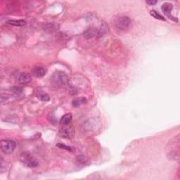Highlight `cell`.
Returning <instances> with one entry per match:
<instances>
[{
    "label": "cell",
    "instance_id": "obj_1",
    "mask_svg": "<svg viewBox=\"0 0 180 180\" xmlns=\"http://www.w3.org/2000/svg\"><path fill=\"white\" fill-rule=\"evenodd\" d=\"M51 80L54 85L60 86V87H65L68 85V77L64 72L56 71L52 75Z\"/></svg>",
    "mask_w": 180,
    "mask_h": 180
},
{
    "label": "cell",
    "instance_id": "obj_2",
    "mask_svg": "<svg viewBox=\"0 0 180 180\" xmlns=\"http://www.w3.org/2000/svg\"><path fill=\"white\" fill-rule=\"evenodd\" d=\"M20 161L23 163H24L27 167L34 168L38 165V161L36 160L35 157L28 153H23L20 155Z\"/></svg>",
    "mask_w": 180,
    "mask_h": 180
},
{
    "label": "cell",
    "instance_id": "obj_3",
    "mask_svg": "<svg viewBox=\"0 0 180 180\" xmlns=\"http://www.w3.org/2000/svg\"><path fill=\"white\" fill-rule=\"evenodd\" d=\"M116 27L118 30L122 31H125L128 30L131 25V20L128 16H120L116 20Z\"/></svg>",
    "mask_w": 180,
    "mask_h": 180
},
{
    "label": "cell",
    "instance_id": "obj_4",
    "mask_svg": "<svg viewBox=\"0 0 180 180\" xmlns=\"http://www.w3.org/2000/svg\"><path fill=\"white\" fill-rule=\"evenodd\" d=\"M16 143L13 140H2L1 142V149L6 154H11L14 151Z\"/></svg>",
    "mask_w": 180,
    "mask_h": 180
},
{
    "label": "cell",
    "instance_id": "obj_5",
    "mask_svg": "<svg viewBox=\"0 0 180 180\" xmlns=\"http://www.w3.org/2000/svg\"><path fill=\"white\" fill-rule=\"evenodd\" d=\"M74 134V127L72 126H70L68 125H65V127H63L62 129H61L60 132H59V135H60V136L65 139H68L73 137Z\"/></svg>",
    "mask_w": 180,
    "mask_h": 180
},
{
    "label": "cell",
    "instance_id": "obj_6",
    "mask_svg": "<svg viewBox=\"0 0 180 180\" xmlns=\"http://www.w3.org/2000/svg\"><path fill=\"white\" fill-rule=\"evenodd\" d=\"M32 77L27 72H21L18 77V81L21 85H28L31 82Z\"/></svg>",
    "mask_w": 180,
    "mask_h": 180
},
{
    "label": "cell",
    "instance_id": "obj_7",
    "mask_svg": "<svg viewBox=\"0 0 180 180\" xmlns=\"http://www.w3.org/2000/svg\"><path fill=\"white\" fill-rule=\"evenodd\" d=\"M172 9H173L172 4L170 3H164L163 5H162V11H163V12L165 13L166 16H168V17L170 18L172 20H175L176 19H173L172 16H171V12H172Z\"/></svg>",
    "mask_w": 180,
    "mask_h": 180
},
{
    "label": "cell",
    "instance_id": "obj_8",
    "mask_svg": "<svg viewBox=\"0 0 180 180\" xmlns=\"http://www.w3.org/2000/svg\"><path fill=\"white\" fill-rule=\"evenodd\" d=\"M59 28V26L56 23H45L43 26V29L45 31L49 32V33H54V32L56 31Z\"/></svg>",
    "mask_w": 180,
    "mask_h": 180
},
{
    "label": "cell",
    "instance_id": "obj_9",
    "mask_svg": "<svg viewBox=\"0 0 180 180\" xmlns=\"http://www.w3.org/2000/svg\"><path fill=\"white\" fill-rule=\"evenodd\" d=\"M97 35V28H90L84 33V37L86 39H92Z\"/></svg>",
    "mask_w": 180,
    "mask_h": 180
},
{
    "label": "cell",
    "instance_id": "obj_10",
    "mask_svg": "<svg viewBox=\"0 0 180 180\" xmlns=\"http://www.w3.org/2000/svg\"><path fill=\"white\" fill-rule=\"evenodd\" d=\"M33 74L36 77H42L46 74V70L42 67H35L33 70Z\"/></svg>",
    "mask_w": 180,
    "mask_h": 180
},
{
    "label": "cell",
    "instance_id": "obj_11",
    "mask_svg": "<svg viewBox=\"0 0 180 180\" xmlns=\"http://www.w3.org/2000/svg\"><path fill=\"white\" fill-rule=\"evenodd\" d=\"M72 119V114L70 113L65 114V115H63L62 118H61V120H60L61 124H62L63 125H69L70 122H71Z\"/></svg>",
    "mask_w": 180,
    "mask_h": 180
},
{
    "label": "cell",
    "instance_id": "obj_12",
    "mask_svg": "<svg viewBox=\"0 0 180 180\" xmlns=\"http://www.w3.org/2000/svg\"><path fill=\"white\" fill-rule=\"evenodd\" d=\"M7 23L13 26L22 27L26 25V21L24 20H8Z\"/></svg>",
    "mask_w": 180,
    "mask_h": 180
},
{
    "label": "cell",
    "instance_id": "obj_13",
    "mask_svg": "<svg viewBox=\"0 0 180 180\" xmlns=\"http://www.w3.org/2000/svg\"><path fill=\"white\" fill-rule=\"evenodd\" d=\"M107 30H108V28H107V26H106V25H105V24L101 25V26H100L99 28H97V37L98 38L103 37L105 34L106 33Z\"/></svg>",
    "mask_w": 180,
    "mask_h": 180
},
{
    "label": "cell",
    "instance_id": "obj_14",
    "mask_svg": "<svg viewBox=\"0 0 180 180\" xmlns=\"http://www.w3.org/2000/svg\"><path fill=\"white\" fill-rule=\"evenodd\" d=\"M86 102V99L85 97H80V98H77V99H75L73 101H72V106H74L75 107H78L79 106H81L82 104H85Z\"/></svg>",
    "mask_w": 180,
    "mask_h": 180
},
{
    "label": "cell",
    "instance_id": "obj_15",
    "mask_svg": "<svg viewBox=\"0 0 180 180\" xmlns=\"http://www.w3.org/2000/svg\"><path fill=\"white\" fill-rule=\"evenodd\" d=\"M150 15H151L152 17H154V19H158V20H163V21H165V18H164L163 16L161 14V13H159L158 11H156L155 10L150 11Z\"/></svg>",
    "mask_w": 180,
    "mask_h": 180
},
{
    "label": "cell",
    "instance_id": "obj_16",
    "mask_svg": "<svg viewBox=\"0 0 180 180\" xmlns=\"http://www.w3.org/2000/svg\"><path fill=\"white\" fill-rule=\"evenodd\" d=\"M37 97L39 98V99L41 100L42 101H44V102H47V101H49L50 98H49V96L46 93H44V92H40L39 93V94H37Z\"/></svg>",
    "mask_w": 180,
    "mask_h": 180
},
{
    "label": "cell",
    "instance_id": "obj_17",
    "mask_svg": "<svg viewBox=\"0 0 180 180\" xmlns=\"http://www.w3.org/2000/svg\"><path fill=\"white\" fill-rule=\"evenodd\" d=\"M6 163L4 161L3 159H1V167H0V172L1 173H3L4 172H6Z\"/></svg>",
    "mask_w": 180,
    "mask_h": 180
},
{
    "label": "cell",
    "instance_id": "obj_18",
    "mask_svg": "<svg viewBox=\"0 0 180 180\" xmlns=\"http://www.w3.org/2000/svg\"><path fill=\"white\" fill-rule=\"evenodd\" d=\"M57 146H58L59 148H61V149H64L68 150V151H72V149H70V148L68 146H65L64 144H62V143H58Z\"/></svg>",
    "mask_w": 180,
    "mask_h": 180
},
{
    "label": "cell",
    "instance_id": "obj_19",
    "mask_svg": "<svg viewBox=\"0 0 180 180\" xmlns=\"http://www.w3.org/2000/svg\"><path fill=\"white\" fill-rule=\"evenodd\" d=\"M157 1H147L146 2V4H149V5H155V4H157Z\"/></svg>",
    "mask_w": 180,
    "mask_h": 180
}]
</instances>
